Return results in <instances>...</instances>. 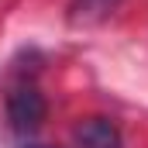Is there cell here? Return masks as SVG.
I'll return each mask as SVG.
<instances>
[{"label":"cell","mask_w":148,"mask_h":148,"mask_svg":"<svg viewBox=\"0 0 148 148\" xmlns=\"http://www.w3.org/2000/svg\"><path fill=\"white\" fill-rule=\"evenodd\" d=\"M76 148H124V134L110 117H86L73 127Z\"/></svg>","instance_id":"2"},{"label":"cell","mask_w":148,"mask_h":148,"mask_svg":"<svg viewBox=\"0 0 148 148\" xmlns=\"http://www.w3.org/2000/svg\"><path fill=\"white\" fill-rule=\"evenodd\" d=\"M24 148H52V145H24Z\"/></svg>","instance_id":"4"},{"label":"cell","mask_w":148,"mask_h":148,"mask_svg":"<svg viewBox=\"0 0 148 148\" xmlns=\"http://www.w3.org/2000/svg\"><path fill=\"white\" fill-rule=\"evenodd\" d=\"M117 7L121 0H69V21L79 28H90V24L107 21Z\"/></svg>","instance_id":"3"},{"label":"cell","mask_w":148,"mask_h":148,"mask_svg":"<svg viewBox=\"0 0 148 148\" xmlns=\"http://www.w3.org/2000/svg\"><path fill=\"white\" fill-rule=\"evenodd\" d=\"M45 114H48V103H45V93L38 90L35 79L24 76L7 86V121H10L14 134H21V138L35 134L45 121Z\"/></svg>","instance_id":"1"}]
</instances>
